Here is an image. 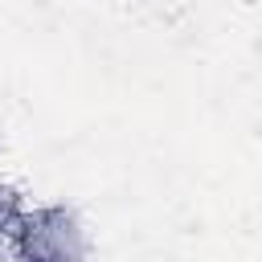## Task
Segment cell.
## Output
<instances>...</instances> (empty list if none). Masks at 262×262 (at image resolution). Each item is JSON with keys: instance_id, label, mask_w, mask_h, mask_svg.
I'll use <instances>...</instances> for the list:
<instances>
[{"instance_id": "cell-1", "label": "cell", "mask_w": 262, "mask_h": 262, "mask_svg": "<svg viewBox=\"0 0 262 262\" xmlns=\"http://www.w3.org/2000/svg\"><path fill=\"white\" fill-rule=\"evenodd\" d=\"M4 262H94V237L66 201H25L4 233Z\"/></svg>"}]
</instances>
